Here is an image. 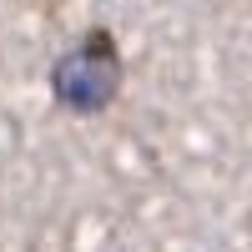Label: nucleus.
<instances>
[{"label": "nucleus", "mask_w": 252, "mask_h": 252, "mask_svg": "<svg viewBox=\"0 0 252 252\" xmlns=\"http://www.w3.org/2000/svg\"><path fill=\"white\" fill-rule=\"evenodd\" d=\"M51 86L61 96V106L71 111H101L111 106L121 91V56H116V35L106 26L86 31L76 51H66L51 71Z\"/></svg>", "instance_id": "1"}]
</instances>
